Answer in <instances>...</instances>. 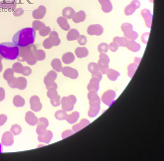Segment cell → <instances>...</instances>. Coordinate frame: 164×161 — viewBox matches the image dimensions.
Wrapping results in <instances>:
<instances>
[{
	"label": "cell",
	"mask_w": 164,
	"mask_h": 161,
	"mask_svg": "<svg viewBox=\"0 0 164 161\" xmlns=\"http://www.w3.org/2000/svg\"><path fill=\"white\" fill-rule=\"evenodd\" d=\"M2 147L1 145L0 144V153H1L2 152Z\"/></svg>",
	"instance_id": "e0dca14e"
},
{
	"label": "cell",
	"mask_w": 164,
	"mask_h": 161,
	"mask_svg": "<svg viewBox=\"0 0 164 161\" xmlns=\"http://www.w3.org/2000/svg\"><path fill=\"white\" fill-rule=\"evenodd\" d=\"M57 22L60 27L65 31H68L70 27L69 25L67 19L61 16L57 18Z\"/></svg>",
	"instance_id": "8fae6325"
},
{
	"label": "cell",
	"mask_w": 164,
	"mask_h": 161,
	"mask_svg": "<svg viewBox=\"0 0 164 161\" xmlns=\"http://www.w3.org/2000/svg\"><path fill=\"white\" fill-rule=\"evenodd\" d=\"M79 35V33L77 30L75 29H72L68 34L67 37L68 38H76Z\"/></svg>",
	"instance_id": "5bb4252c"
},
{
	"label": "cell",
	"mask_w": 164,
	"mask_h": 161,
	"mask_svg": "<svg viewBox=\"0 0 164 161\" xmlns=\"http://www.w3.org/2000/svg\"><path fill=\"white\" fill-rule=\"evenodd\" d=\"M36 33L33 28H25L16 32L12 38V42L20 47H25L34 44L35 42Z\"/></svg>",
	"instance_id": "6da1fadb"
},
{
	"label": "cell",
	"mask_w": 164,
	"mask_h": 161,
	"mask_svg": "<svg viewBox=\"0 0 164 161\" xmlns=\"http://www.w3.org/2000/svg\"><path fill=\"white\" fill-rule=\"evenodd\" d=\"M149 1L150 2H153V0H149Z\"/></svg>",
	"instance_id": "ac0fdd59"
},
{
	"label": "cell",
	"mask_w": 164,
	"mask_h": 161,
	"mask_svg": "<svg viewBox=\"0 0 164 161\" xmlns=\"http://www.w3.org/2000/svg\"><path fill=\"white\" fill-rule=\"evenodd\" d=\"M75 13L74 9L70 7L65 8L62 11L63 16L69 19L72 18Z\"/></svg>",
	"instance_id": "7c38bea8"
},
{
	"label": "cell",
	"mask_w": 164,
	"mask_h": 161,
	"mask_svg": "<svg viewBox=\"0 0 164 161\" xmlns=\"http://www.w3.org/2000/svg\"><path fill=\"white\" fill-rule=\"evenodd\" d=\"M24 13V10L22 8L19 7L14 10L13 15L15 16L19 17L23 15Z\"/></svg>",
	"instance_id": "2e32d148"
},
{
	"label": "cell",
	"mask_w": 164,
	"mask_h": 161,
	"mask_svg": "<svg viewBox=\"0 0 164 161\" xmlns=\"http://www.w3.org/2000/svg\"><path fill=\"white\" fill-rule=\"evenodd\" d=\"M140 3L138 0H134L127 6L125 10V13L126 16H130L134 13L136 10L139 8Z\"/></svg>",
	"instance_id": "5b68a950"
},
{
	"label": "cell",
	"mask_w": 164,
	"mask_h": 161,
	"mask_svg": "<svg viewBox=\"0 0 164 161\" xmlns=\"http://www.w3.org/2000/svg\"><path fill=\"white\" fill-rule=\"evenodd\" d=\"M17 0L3 1L0 2V8L9 11H14L17 6Z\"/></svg>",
	"instance_id": "277c9868"
},
{
	"label": "cell",
	"mask_w": 164,
	"mask_h": 161,
	"mask_svg": "<svg viewBox=\"0 0 164 161\" xmlns=\"http://www.w3.org/2000/svg\"><path fill=\"white\" fill-rule=\"evenodd\" d=\"M86 17L85 12L83 11H80L75 13L72 18L73 21L75 23H79L85 21Z\"/></svg>",
	"instance_id": "30bf717a"
},
{
	"label": "cell",
	"mask_w": 164,
	"mask_h": 161,
	"mask_svg": "<svg viewBox=\"0 0 164 161\" xmlns=\"http://www.w3.org/2000/svg\"><path fill=\"white\" fill-rule=\"evenodd\" d=\"M51 31V30L49 27H46L45 26L42 29H41L39 32V33L41 36H46L49 34Z\"/></svg>",
	"instance_id": "9a60e30c"
},
{
	"label": "cell",
	"mask_w": 164,
	"mask_h": 161,
	"mask_svg": "<svg viewBox=\"0 0 164 161\" xmlns=\"http://www.w3.org/2000/svg\"><path fill=\"white\" fill-rule=\"evenodd\" d=\"M87 32L90 35H100L103 33V29L99 25H92L88 27Z\"/></svg>",
	"instance_id": "8992f818"
},
{
	"label": "cell",
	"mask_w": 164,
	"mask_h": 161,
	"mask_svg": "<svg viewBox=\"0 0 164 161\" xmlns=\"http://www.w3.org/2000/svg\"><path fill=\"white\" fill-rule=\"evenodd\" d=\"M141 15L144 20L147 26L150 28L151 27L152 16L149 10L145 9L142 10Z\"/></svg>",
	"instance_id": "ba28073f"
},
{
	"label": "cell",
	"mask_w": 164,
	"mask_h": 161,
	"mask_svg": "<svg viewBox=\"0 0 164 161\" xmlns=\"http://www.w3.org/2000/svg\"><path fill=\"white\" fill-rule=\"evenodd\" d=\"M19 54V48L14 43L5 42L0 44V55L4 59L9 60H15Z\"/></svg>",
	"instance_id": "7a4b0ae2"
},
{
	"label": "cell",
	"mask_w": 164,
	"mask_h": 161,
	"mask_svg": "<svg viewBox=\"0 0 164 161\" xmlns=\"http://www.w3.org/2000/svg\"><path fill=\"white\" fill-rule=\"evenodd\" d=\"M122 31L124 33L125 37L130 39H135L138 37V34L132 30V26L129 23L123 24L121 27Z\"/></svg>",
	"instance_id": "3957f363"
},
{
	"label": "cell",
	"mask_w": 164,
	"mask_h": 161,
	"mask_svg": "<svg viewBox=\"0 0 164 161\" xmlns=\"http://www.w3.org/2000/svg\"><path fill=\"white\" fill-rule=\"evenodd\" d=\"M33 28L35 30H38L42 29L45 26L43 23L39 20L34 21L32 24Z\"/></svg>",
	"instance_id": "4fadbf2b"
},
{
	"label": "cell",
	"mask_w": 164,
	"mask_h": 161,
	"mask_svg": "<svg viewBox=\"0 0 164 161\" xmlns=\"http://www.w3.org/2000/svg\"><path fill=\"white\" fill-rule=\"evenodd\" d=\"M98 1L101 5L102 11L106 13L111 11L112 6L110 0H98Z\"/></svg>",
	"instance_id": "9c48e42d"
},
{
	"label": "cell",
	"mask_w": 164,
	"mask_h": 161,
	"mask_svg": "<svg viewBox=\"0 0 164 161\" xmlns=\"http://www.w3.org/2000/svg\"><path fill=\"white\" fill-rule=\"evenodd\" d=\"M46 11V8L45 6L43 5L40 6L38 9L33 11V17L35 19H42L45 16Z\"/></svg>",
	"instance_id": "52a82bcc"
}]
</instances>
